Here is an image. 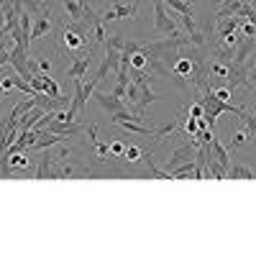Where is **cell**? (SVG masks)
<instances>
[{
	"label": "cell",
	"instance_id": "6da1fadb",
	"mask_svg": "<svg viewBox=\"0 0 256 256\" xmlns=\"http://www.w3.org/2000/svg\"><path fill=\"white\" fill-rule=\"evenodd\" d=\"M154 31L156 34H166V36H180L182 34L177 28V20L172 16H166L164 0H156V3H154Z\"/></svg>",
	"mask_w": 256,
	"mask_h": 256
},
{
	"label": "cell",
	"instance_id": "7a4b0ae2",
	"mask_svg": "<svg viewBox=\"0 0 256 256\" xmlns=\"http://www.w3.org/2000/svg\"><path fill=\"white\" fill-rule=\"evenodd\" d=\"M34 177L36 180H62V162H56L52 154H44L38 159Z\"/></svg>",
	"mask_w": 256,
	"mask_h": 256
},
{
	"label": "cell",
	"instance_id": "3957f363",
	"mask_svg": "<svg viewBox=\"0 0 256 256\" xmlns=\"http://www.w3.org/2000/svg\"><path fill=\"white\" fill-rule=\"evenodd\" d=\"M198 144H195V138H190V144H184V146H180L177 152L172 154V159H166V172L172 174V169H177L180 164H184V162H190V159H195L198 154Z\"/></svg>",
	"mask_w": 256,
	"mask_h": 256
},
{
	"label": "cell",
	"instance_id": "277c9868",
	"mask_svg": "<svg viewBox=\"0 0 256 256\" xmlns=\"http://www.w3.org/2000/svg\"><path fill=\"white\" fill-rule=\"evenodd\" d=\"M118 67H120V52L105 49L102 62H100V67H98V72H95V80H98V82L105 80V74H108V72H118Z\"/></svg>",
	"mask_w": 256,
	"mask_h": 256
},
{
	"label": "cell",
	"instance_id": "5b68a950",
	"mask_svg": "<svg viewBox=\"0 0 256 256\" xmlns=\"http://www.w3.org/2000/svg\"><path fill=\"white\" fill-rule=\"evenodd\" d=\"M92 98H95V102L100 105V108H102V110H108L110 116H113V113H118V110H123V108H128V105H126L120 98H116L113 92L95 90V92H92Z\"/></svg>",
	"mask_w": 256,
	"mask_h": 256
},
{
	"label": "cell",
	"instance_id": "8992f818",
	"mask_svg": "<svg viewBox=\"0 0 256 256\" xmlns=\"http://www.w3.org/2000/svg\"><path fill=\"white\" fill-rule=\"evenodd\" d=\"M54 24H52V16L44 13V16H36L34 18V24H31V41H41V38H46L52 34Z\"/></svg>",
	"mask_w": 256,
	"mask_h": 256
},
{
	"label": "cell",
	"instance_id": "52a82bcc",
	"mask_svg": "<svg viewBox=\"0 0 256 256\" xmlns=\"http://www.w3.org/2000/svg\"><path fill=\"white\" fill-rule=\"evenodd\" d=\"M131 16H134V8L120 6V3H116V6H110V8H105V10H102V20H105V24H110V20H118V18H131Z\"/></svg>",
	"mask_w": 256,
	"mask_h": 256
},
{
	"label": "cell",
	"instance_id": "ba28073f",
	"mask_svg": "<svg viewBox=\"0 0 256 256\" xmlns=\"http://www.w3.org/2000/svg\"><path fill=\"white\" fill-rule=\"evenodd\" d=\"M88 67H90V54L88 56H74V62L70 64V70H67V77L82 80L84 74H88Z\"/></svg>",
	"mask_w": 256,
	"mask_h": 256
},
{
	"label": "cell",
	"instance_id": "9c48e42d",
	"mask_svg": "<svg viewBox=\"0 0 256 256\" xmlns=\"http://www.w3.org/2000/svg\"><path fill=\"white\" fill-rule=\"evenodd\" d=\"M210 152H212V159L220 162L226 169L230 166V152H228V148L218 141V136H212V141H210Z\"/></svg>",
	"mask_w": 256,
	"mask_h": 256
},
{
	"label": "cell",
	"instance_id": "30bf717a",
	"mask_svg": "<svg viewBox=\"0 0 256 256\" xmlns=\"http://www.w3.org/2000/svg\"><path fill=\"white\" fill-rule=\"evenodd\" d=\"M62 3H64V13H67L70 20H82V13H84L88 0H62Z\"/></svg>",
	"mask_w": 256,
	"mask_h": 256
},
{
	"label": "cell",
	"instance_id": "8fae6325",
	"mask_svg": "<svg viewBox=\"0 0 256 256\" xmlns=\"http://www.w3.org/2000/svg\"><path fill=\"white\" fill-rule=\"evenodd\" d=\"M228 177L230 180H256V169L244 166V164H233V166H228Z\"/></svg>",
	"mask_w": 256,
	"mask_h": 256
},
{
	"label": "cell",
	"instance_id": "7c38bea8",
	"mask_svg": "<svg viewBox=\"0 0 256 256\" xmlns=\"http://www.w3.org/2000/svg\"><path fill=\"white\" fill-rule=\"evenodd\" d=\"M24 10L31 13L34 18H36V16H44V13L52 16V8L44 3V0H24Z\"/></svg>",
	"mask_w": 256,
	"mask_h": 256
},
{
	"label": "cell",
	"instance_id": "4fadbf2b",
	"mask_svg": "<svg viewBox=\"0 0 256 256\" xmlns=\"http://www.w3.org/2000/svg\"><path fill=\"white\" fill-rule=\"evenodd\" d=\"M164 6H166L169 10H174L177 16H192V10H195V6L184 3V0H164Z\"/></svg>",
	"mask_w": 256,
	"mask_h": 256
},
{
	"label": "cell",
	"instance_id": "5bb4252c",
	"mask_svg": "<svg viewBox=\"0 0 256 256\" xmlns=\"http://www.w3.org/2000/svg\"><path fill=\"white\" fill-rule=\"evenodd\" d=\"M123 46H126V38H123V34H108V38H105V49L123 52Z\"/></svg>",
	"mask_w": 256,
	"mask_h": 256
},
{
	"label": "cell",
	"instance_id": "9a60e30c",
	"mask_svg": "<svg viewBox=\"0 0 256 256\" xmlns=\"http://www.w3.org/2000/svg\"><path fill=\"white\" fill-rule=\"evenodd\" d=\"M141 154H144V148L136 146V144H131V146H126L123 159H126V162H131V164H136V162H141Z\"/></svg>",
	"mask_w": 256,
	"mask_h": 256
},
{
	"label": "cell",
	"instance_id": "2e32d148",
	"mask_svg": "<svg viewBox=\"0 0 256 256\" xmlns=\"http://www.w3.org/2000/svg\"><path fill=\"white\" fill-rule=\"evenodd\" d=\"M177 126H180V118H177V120H172V123H169V126H162V128H156V131H154L152 136H154L156 141H162L164 136H172V134H174V128H177Z\"/></svg>",
	"mask_w": 256,
	"mask_h": 256
},
{
	"label": "cell",
	"instance_id": "e0dca14e",
	"mask_svg": "<svg viewBox=\"0 0 256 256\" xmlns=\"http://www.w3.org/2000/svg\"><path fill=\"white\" fill-rule=\"evenodd\" d=\"M52 156H54L56 162H67V159L72 156V148H70L67 144H64V141H59V144H56V152H54Z\"/></svg>",
	"mask_w": 256,
	"mask_h": 256
},
{
	"label": "cell",
	"instance_id": "ac0fdd59",
	"mask_svg": "<svg viewBox=\"0 0 256 256\" xmlns=\"http://www.w3.org/2000/svg\"><path fill=\"white\" fill-rule=\"evenodd\" d=\"M241 118H244V123H246L248 136H251V138H256V113H254V110H251V113H246V110H244V116H241Z\"/></svg>",
	"mask_w": 256,
	"mask_h": 256
},
{
	"label": "cell",
	"instance_id": "d6986e66",
	"mask_svg": "<svg viewBox=\"0 0 256 256\" xmlns=\"http://www.w3.org/2000/svg\"><path fill=\"white\" fill-rule=\"evenodd\" d=\"M16 74H18V72H16ZM16 74H0V84H3L6 95L16 92Z\"/></svg>",
	"mask_w": 256,
	"mask_h": 256
},
{
	"label": "cell",
	"instance_id": "ffe728a7",
	"mask_svg": "<svg viewBox=\"0 0 256 256\" xmlns=\"http://www.w3.org/2000/svg\"><path fill=\"white\" fill-rule=\"evenodd\" d=\"M180 20H182V26H184V31H187V36L190 34H198L200 28H198V24H195V16H177Z\"/></svg>",
	"mask_w": 256,
	"mask_h": 256
},
{
	"label": "cell",
	"instance_id": "44dd1931",
	"mask_svg": "<svg viewBox=\"0 0 256 256\" xmlns=\"http://www.w3.org/2000/svg\"><path fill=\"white\" fill-rule=\"evenodd\" d=\"M108 152H110V156H116V159H123V154H126V144L123 141H110L108 144Z\"/></svg>",
	"mask_w": 256,
	"mask_h": 256
},
{
	"label": "cell",
	"instance_id": "7402d4cb",
	"mask_svg": "<svg viewBox=\"0 0 256 256\" xmlns=\"http://www.w3.org/2000/svg\"><path fill=\"white\" fill-rule=\"evenodd\" d=\"M184 134H187V136H198V134H200V118H187Z\"/></svg>",
	"mask_w": 256,
	"mask_h": 256
},
{
	"label": "cell",
	"instance_id": "603a6c76",
	"mask_svg": "<svg viewBox=\"0 0 256 256\" xmlns=\"http://www.w3.org/2000/svg\"><path fill=\"white\" fill-rule=\"evenodd\" d=\"M248 141H251L248 131H236V134H233V144H230V148H238V146H244V144H248Z\"/></svg>",
	"mask_w": 256,
	"mask_h": 256
},
{
	"label": "cell",
	"instance_id": "cb8c5ba5",
	"mask_svg": "<svg viewBox=\"0 0 256 256\" xmlns=\"http://www.w3.org/2000/svg\"><path fill=\"white\" fill-rule=\"evenodd\" d=\"M212 92H216V98L223 100V102H230V98H233V90L228 88V84H223V88H212Z\"/></svg>",
	"mask_w": 256,
	"mask_h": 256
},
{
	"label": "cell",
	"instance_id": "d4e9b609",
	"mask_svg": "<svg viewBox=\"0 0 256 256\" xmlns=\"http://www.w3.org/2000/svg\"><path fill=\"white\" fill-rule=\"evenodd\" d=\"M187 113H190V118H202V116H205V108H202V102H200V100H195V102H190V108H187Z\"/></svg>",
	"mask_w": 256,
	"mask_h": 256
},
{
	"label": "cell",
	"instance_id": "484cf974",
	"mask_svg": "<svg viewBox=\"0 0 256 256\" xmlns=\"http://www.w3.org/2000/svg\"><path fill=\"white\" fill-rule=\"evenodd\" d=\"M36 62H38V70H41V72H46V74L52 72V62H49L46 56H41V59H36Z\"/></svg>",
	"mask_w": 256,
	"mask_h": 256
},
{
	"label": "cell",
	"instance_id": "4316f807",
	"mask_svg": "<svg viewBox=\"0 0 256 256\" xmlns=\"http://www.w3.org/2000/svg\"><path fill=\"white\" fill-rule=\"evenodd\" d=\"M6 128H8V126H6L3 120H0V136H3V134H6Z\"/></svg>",
	"mask_w": 256,
	"mask_h": 256
},
{
	"label": "cell",
	"instance_id": "83f0119b",
	"mask_svg": "<svg viewBox=\"0 0 256 256\" xmlns=\"http://www.w3.org/2000/svg\"><path fill=\"white\" fill-rule=\"evenodd\" d=\"M251 110H254V113H256V98H254V100H251Z\"/></svg>",
	"mask_w": 256,
	"mask_h": 256
},
{
	"label": "cell",
	"instance_id": "f1b7e54d",
	"mask_svg": "<svg viewBox=\"0 0 256 256\" xmlns=\"http://www.w3.org/2000/svg\"><path fill=\"white\" fill-rule=\"evenodd\" d=\"M212 3H216V6H220V3H223V0H212Z\"/></svg>",
	"mask_w": 256,
	"mask_h": 256
}]
</instances>
